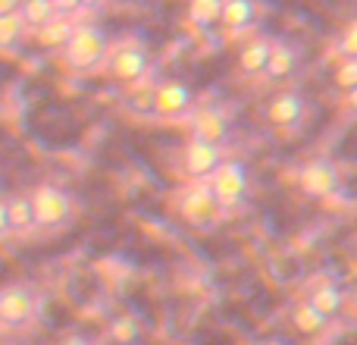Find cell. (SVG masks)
I'll list each match as a JSON object with an SVG mask.
<instances>
[{
    "label": "cell",
    "instance_id": "6da1fadb",
    "mask_svg": "<svg viewBox=\"0 0 357 345\" xmlns=\"http://www.w3.org/2000/svg\"><path fill=\"white\" fill-rule=\"evenodd\" d=\"M107 50H110V41L98 25H75L66 47H63V60L79 73H88L107 60Z\"/></svg>",
    "mask_w": 357,
    "mask_h": 345
},
{
    "label": "cell",
    "instance_id": "7a4b0ae2",
    "mask_svg": "<svg viewBox=\"0 0 357 345\" xmlns=\"http://www.w3.org/2000/svg\"><path fill=\"white\" fill-rule=\"evenodd\" d=\"M31 201V214H35V226L38 229H60L69 223L73 216V195L60 185H38L29 195Z\"/></svg>",
    "mask_w": 357,
    "mask_h": 345
},
{
    "label": "cell",
    "instance_id": "3957f363",
    "mask_svg": "<svg viewBox=\"0 0 357 345\" xmlns=\"http://www.w3.org/2000/svg\"><path fill=\"white\" fill-rule=\"evenodd\" d=\"M248 182H251V176H248V167L241 161H222L210 172V191H213L220 210L238 207L248 195Z\"/></svg>",
    "mask_w": 357,
    "mask_h": 345
},
{
    "label": "cell",
    "instance_id": "277c9868",
    "mask_svg": "<svg viewBox=\"0 0 357 345\" xmlns=\"http://www.w3.org/2000/svg\"><path fill=\"white\" fill-rule=\"evenodd\" d=\"M38 314V295L29 286H3L0 289V323L10 330H22L35 321Z\"/></svg>",
    "mask_w": 357,
    "mask_h": 345
},
{
    "label": "cell",
    "instance_id": "5b68a950",
    "mask_svg": "<svg viewBox=\"0 0 357 345\" xmlns=\"http://www.w3.org/2000/svg\"><path fill=\"white\" fill-rule=\"evenodd\" d=\"M178 214L182 220H188L191 226H210L220 216V204H216L213 191L204 179H195L188 189L178 195Z\"/></svg>",
    "mask_w": 357,
    "mask_h": 345
},
{
    "label": "cell",
    "instance_id": "8992f818",
    "mask_svg": "<svg viewBox=\"0 0 357 345\" xmlns=\"http://www.w3.org/2000/svg\"><path fill=\"white\" fill-rule=\"evenodd\" d=\"M298 189L304 198H329L339 189V167L326 157H317V161L304 163L298 172Z\"/></svg>",
    "mask_w": 357,
    "mask_h": 345
},
{
    "label": "cell",
    "instance_id": "52a82bcc",
    "mask_svg": "<svg viewBox=\"0 0 357 345\" xmlns=\"http://www.w3.org/2000/svg\"><path fill=\"white\" fill-rule=\"evenodd\" d=\"M191 101H195V94H191V88L185 82L167 79L151 91V113H157V117H182L191 107Z\"/></svg>",
    "mask_w": 357,
    "mask_h": 345
},
{
    "label": "cell",
    "instance_id": "ba28073f",
    "mask_svg": "<svg viewBox=\"0 0 357 345\" xmlns=\"http://www.w3.org/2000/svg\"><path fill=\"white\" fill-rule=\"evenodd\" d=\"M182 161H185V170H188L191 179H210V172L222 163V154H220V145L201 142V138L191 135L188 142H185Z\"/></svg>",
    "mask_w": 357,
    "mask_h": 345
},
{
    "label": "cell",
    "instance_id": "9c48e42d",
    "mask_svg": "<svg viewBox=\"0 0 357 345\" xmlns=\"http://www.w3.org/2000/svg\"><path fill=\"white\" fill-rule=\"evenodd\" d=\"M301 117H304V98L298 91H279L276 98L270 101V107H266V119H270L273 126H279V129L298 126Z\"/></svg>",
    "mask_w": 357,
    "mask_h": 345
},
{
    "label": "cell",
    "instance_id": "30bf717a",
    "mask_svg": "<svg viewBox=\"0 0 357 345\" xmlns=\"http://www.w3.org/2000/svg\"><path fill=\"white\" fill-rule=\"evenodd\" d=\"M110 73L119 82H138L148 73V54H144V47H119L110 60Z\"/></svg>",
    "mask_w": 357,
    "mask_h": 345
},
{
    "label": "cell",
    "instance_id": "8fae6325",
    "mask_svg": "<svg viewBox=\"0 0 357 345\" xmlns=\"http://www.w3.org/2000/svg\"><path fill=\"white\" fill-rule=\"evenodd\" d=\"M191 132H195V138H201V142L222 145L229 138V119L222 117L220 110L207 107V110L195 113V119H191Z\"/></svg>",
    "mask_w": 357,
    "mask_h": 345
},
{
    "label": "cell",
    "instance_id": "7c38bea8",
    "mask_svg": "<svg viewBox=\"0 0 357 345\" xmlns=\"http://www.w3.org/2000/svg\"><path fill=\"white\" fill-rule=\"evenodd\" d=\"M6 216H10V229L13 235H31L35 233V214H31V201L29 195H13L6 198Z\"/></svg>",
    "mask_w": 357,
    "mask_h": 345
},
{
    "label": "cell",
    "instance_id": "4fadbf2b",
    "mask_svg": "<svg viewBox=\"0 0 357 345\" xmlns=\"http://www.w3.org/2000/svg\"><path fill=\"white\" fill-rule=\"evenodd\" d=\"M254 16H257L254 0H222V6H220V22L226 25L229 31L248 29V25L254 22Z\"/></svg>",
    "mask_w": 357,
    "mask_h": 345
},
{
    "label": "cell",
    "instance_id": "5bb4252c",
    "mask_svg": "<svg viewBox=\"0 0 357 345\" xmlns=\"http://www.w3.org/2000/svg\"><path fill=\"white\" fill-rule=\"evenodd\" d=\"M307 302L329 321V317H335L342 308H345V292H342L335 283H320V286H314Z\"/></svg>",
    "mask_w": 357,
    "mask_h": 345
},
{
    "label": "cell",
    "instance_id": "9a60e30c",
    "mask_svg": "<svg viewBox=\"0 0 357 345\" xmlns=\"http://www.w3.org/2000/svg\"><path fill=\"white\" fill-rule=\"evenodd\" d=\"M270 50H273V44L266 41V38H254V41H248L245 47H241V54H238L241 73H248V75L264 73L266 60H270Z\"/></svg>",
    "mask_w": 357,
    "mask_h": 345
},
{
    "label": "cell",
    "instance_id": "2e32d148",
    "mask_svg": "<svg viewBox=\"0 0 357 345\" xmlns=\"http://www.w3.org/2000/svg\"><path fill=\"white\" fill-rule=\"evenodd\" d=\"M326 323L329 321L314 308V304L307 302V298H304V302H298L295 308H291V327H295L298 333H304V336L323 333V330H326Z\"/></svg>",
    "mask_w": 357,
    "mask_h": 345
},
{
    "label": "cell",
    "instance_id": "e0dca14e",
    "mask_svg": "<svg viewBox=\"0 0 357 345\" xmlns=\"http://www.w3.org/2000/svg\"><path fill=\"white\" fill-rule=\"evenodd\" d=\"M295 66H298V50L289 47V44H273L264 73L270 75V79H285V75L295 73Z\"/></svg>",
    "mask_w": 357,
    "mask_h": 345
},
{
    "label": "cell",
    "instance_id": "ac0fdd59",
    "mask_svg": "<svg viewBox=\"0 0 357 345\" xmlns=\"http://www.w3.org/2000/svg\"><path fill=\"white\" fill-rule=\"evenodd\" d=\"M75 25L69 22V16H54L50 22H44L41 29H38V41L44 44V47H66L69 35H73Z\"/></svg>",
    "mask_w": 357,
    "mask_h": 345
},
{
    "label": "cell",
    "instance_id": "d6986e66",
    "mask_svg": "<svg viewBox=\"0 0 357 345\" xmlns=\"http://www.w3.org/2000/svg\"><path fill=\"white\" fill-rule=\"evenodd\" d=\"M142 321H138L135 314H119L116 321L110 323V339L116 345H135L142 339Z\"/></svg>",
    "mask_w": 357,
    "mask_h": 345
},
{
    "label": "cell",
    "instance_id": "ffe728a7",
    "mask_svg": "<svg viewBox=\"0 0 357 345\" xmlns=\"http://www.w3.org/2000/svg\"><path fill=\"white\" fill-rule=\"evenodd\" d=\"M16 13L22 16L25 25H31V29H41L44 22H50V19L56 16L54 6H50V0H22Z\"/></svg>",
    "mask_w": 357,
    "mask_h": 345
},
{
    "label": "cell",
    "instance_id": "44dd1931",
    "mask_svg": "<svg viewBox=\"0 0 357 345\" xmlns=\"http://www.w3.org/2000/svg\"><path fill=\"white\" fill-rule=\"evenodd\" d=\"M220 6H222V0H191L188 19L195 25H201V29H207V25L220 22Z\"/></svg>",
    "mask_w": 357,
    "mask_h": 345
},
{
    "label": "cell",
    "instance_id": "7402d4cb",
    "mask_svg": "<svg viewBox=\"0 0 357 345\" xmlns=\"http://www.w3.org/2000/svg\"><path fill=\"white\" fill-rule=\"evenodd\" d=\"M22 31H25V22H22L19 13H6V16H0V47H13V44H19Z\"/></svg>",
    "mask_w": 357,
    "mask_h": 345
},
{
    "label": "cell",
    "instance_id": "603a6c76",
    "mask_svg": "<svg viewBox=\"0 0 357 345\" xmlns=\"http://www.w3.org/2000/svg\"><path fill=\"white\" fill-rule=\"evenodd\" d=\"M333 82L342 88V91H351V88L357 85V57H345V60L335 66Z\"/></svg>",
    "mask_w": 357,
    "mask_h": 345
},
{
    "label": "cell",
    "instance_id": "cb8c5ba5",
    "mask_svg": "<svg viewBox=\"0 0 357 345\" xmlns=\"http://www.w3.org/2000/svg\"><path fill=\"white\" fill-rule=\"evenodd\" d=\"M339 50H342V57H357V19L348 22L345 35H342V41H339Z\"/></svg>",
    "mask_w": 357,
    "mask_h": 345
},
{
    "label": "cell",
    "instance_id": "d4e9b609",
    "mask_svg": "<svg viewBox=\"0 0 357 345\" xmlns=\"http://www.w3.org/2000/svg\"><path fill=\"white\" fill-rule=\"evenodd\" d=\"M56 16H73V13L82 10V0H50Z\"/></svg>",
    "mask_w": 357,
    "mask_h": 345
},
{
    "label": "cell",
    "instance_id": "484cf974",
    "mask_svg": "<svg viewBox=\"0 0 357 345\" xmlns=\"http://www.w3.org/2000/svg\"><path fill=\"white\" fill-rule=\"evenodd\" d=\"M13 235L10 229V216H6V198H0V242H6Z\"/></svg>",
    "mask_w": 357,
    "mask_h": 345
},
{
    "label": "cell",
    "instance_id": "4316f807",
    "mask_svg": "<svg viewBox=\"0 0 357 345\" xmlns=\"http://www.w3.org/2000/svg\"><path fill=\"white\" fill-rule=\"evenodd\" d=\"M56 345H91V339H85V336H79V333H73V336H63Z\"/></svg>",
    "mask_w": 357,
    "mask_h": 345
},
{
    "label": "cell",
    "instance_id": "83f0119b",
    "mask_svg": "<svg viewBox=\"0 0 357 345\" xmlns=\"http://www.w3.org/2000/svg\"><path fill=\"white\" fill-rule=\"evenodd\" d=\"M19 10V0H0V16H6V13H16Z\"/></svg>",
    "mask_w": 357,
    "mask_h": 345
},
{
    "label": "cell",
    "instance_id": "f1b7e54d",
    "mask_svg": "<svg viewBox=\"0 0 357 345\" xmlns=\"http://www.w3.org/2000/svg\"><path fill=\"white\" fill-rule=\"evenodd\" d=\"M345 94H348V98H345V101H348V107H351V110L357 113V85L351 88V91H345Z\"/></svg>",
    "mask_w": 357,
    "mask_h": 345
},
{
    "label": "cell",
    "instance_id": "f546056e",
    "mask_svg": "<svg viewBox=\"0 0 357 345\" xmlns=\"http://www.w3.org/2000/svg\"><path fill=\"white\" fill-rule=\"evenodd\" d=\"M260 345H289V342H285V339H279V336H273V339H264Z\"/></svg>",
    "mask_w": 357,
    "mask_h": 345
},
{
    "label": "cell",
    "instance_id": "4dcf8cb0",
    "mask_svg": "<svg viewBox=\"0 0 357 345\" xmlns=\"http://www.w3.org/2000/svg\"><path fill=\"white\" fill-rule=\"evenodd\" d=\"M351 298H354V304H357V286H354V292H351Z\"/></svg>",
    "mask_w": 357,
    "mask_h": 345
},
{
    "label": "cell",
    "instance_id": "1f68e13d",
    "mask_svg": "<svg viewBox=\"0 0 357 345\" xmlns=\"http://www.w3.org/2000/svg\"><path fill=\"white\" fill-rule=\"evenodd\" d=\"M85 3H98V0H82V6H85Z\"/></svg>",
    "mask_w": 357,
    "mask_h": 345
}]
</instances>
